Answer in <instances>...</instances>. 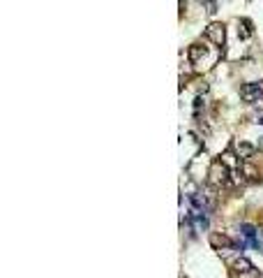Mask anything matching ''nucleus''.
Returning <instances> with one entry per match:
<instances>
[{
	"instance_id": "12",
	"label": "nucleus",
	"mask_w": 263,
	"mask_h": 278,
	"mask_svg": "<svg viewBox=\"0 0 263 278\" xmlns=\"http://www.w3.org/2000/svg\"><path fill=\"white\" fill-rule=\"evenodd\" d=\"M256 151H263V137H258V142H256Z\"/></svg>"
},
{
	"instance_id": "10",
	"label": "nucleus",
	"mask_w": 263,
	"mask_h": 278,
	"mask_svg": "<svg viewBox=\"0 0 263 278\" xmlns=\"http://www.w3.org/2000/svg\"><path fill=\"white\" fill-rule=\"evenodd\" d=\"M240 278H258V269H249V271H243L238 273Z\"/></svg>"
},
{
	"instance_id": "3",
	"label": "nucleus",
	"mask_w": 263,
	"mask_h": 278,
	"mask_svg": "<svg viewBox=\"0 0 263 278\" xmlns=\"http://www.w3.org/2000/svg\"><path fill=\"white\" fill-rule=\"evenodd\" d=\"M206 37H208L213 44L224 46V42H226V28H224V23H210L208 28H206Z\"/></svg>"
},
{
	"instance_id": "4",
	"label": "nucleus",
	"mask_w": 263,
	"mask_h": 278,
	"mask_svg": "<svg viewBox=\"0 0 263 278\" xmlns=\"http://www.w3.org/2000/svg\"><path fill=\"white\" fill-rule=\"evenodd\" d=\"M236 158H238V153H233V151H224L222 156H219V160H222L226 167H231V169H240V165H243V162H238Z\"/></svg>"
},
{
	"instance_id": "7",
	"label": "nucleus",
	"mask_w": 263,
	"mask_h": 278,
	"mask_svg": "<svg viewBox=\"0 0 263 278\" xmlns=\"http://www.w3.org/2000/svg\"><path fill=\"white\" fill-rule=\"evenodd\" d=\"M203 56H206V46L203 44H192L189 46V61L192 63H199Z\"/></svg>"
},
{
	"instance_id": "6",
	"label": "nucleus",
	"mask_w": 263,
	"mask_h": 278,
	"mask_svg": "<svg viewBox=\"0 0 263 278\" xmlns=\"http://www.w3.org/2000/svg\"><path fill=\"white\" fill-rule=\"evenodd\" d=\"M254 151H256V146H252V144H247V142H240L238 146H236V153H238V158H243V160L252 158Z\"/></svg>"
},
{
	"instance_id": "2",
	"label": "nucleus",
	"mask_w": 263,
	"mask_h": 278,
	"mask_svg": "<svg viewBox=\"0 0 263 278\" xmlns=\"http://www.w3.org/2000/svg\"><path fill=\"white\" fill-rule=\"evenodd\" d=\"M240 97H243L245 102H249V105L261 102L263 100V81L261 84H245V86L240 88Z\"/></svg>"
},
{
	"instance_id": "8",
	"label": "nucleus",
	"mask_w": 263,
	"mask_h": 278,
	"mask_svg": "<svg viewBox=\"0 0 263 278\" xmlns=\"http://www.w3.org/2000/svg\"><path fill=\"white\" fill-rule=\"evenodd\" d=\"M233 269H236V273H243V271H249V269H254V264L249 262L247 258H236V260H233Z\"/></svg>"
},
{
	"instance_id": "14",
	"label": "nucleus",
	"mask_w": 263,
	"mask_h": 278,
	"mask_svg": "<svg viewBox=\"0 0 263 278\" xmlns=\"http://www.w3.org/2000/svg\"><path fill=\"white\" fill-rule=\"evenodd\" d=\"M201 3H203V0H201Z\"/></svg>"
},
{
	"instance_id": "13",
	"label": "nucleus",
	"mask_w": 263,
	"mask_h": 278,
	"mask_svg": "<svg viewBox=\"0 0 263 278\" xmlns=\"http://www.w3.org/2000/svg\"><path fill=\"white\" fill-rule=\"evenodd\" d=\"M256 123H261V125H263V116H261V118H258V121H256Z\"/></svg>"
},
{
	"instance_id": "5",
	"label": "nucleus",
	"mask_w": 263,
	"mask_h": 278,
	"mask_svg": "<svg viewBox=\"0 0 263 278\" xmlns=\"http://www.w3.org/2000/svg\"><path fill=\"white\" fill-rule=\"evenodd\" d=\"M210 243H213L217 250H222V248H228V246H233V241L228 237H224V234H210Z\"/></svg>"
},
{
	"instance_id": "11",
	"label": "nucleus",
	"mask_w": 263,
	"mask_h": 278,
	"mask_svg": "<svg viewBox=\"0 0 263 278\" xmlns=\"http://www.w3.org/2000/svg\"><path fill=\"white\" fill-rule=\"evenodd\" d=\"M206 3H208V14H215V12H217V3H215V0H206Z\"/></svg>"
},
{
	"instance_id": "1",
	"label": "nucleus",
	"mask_w": 263,
	"mask_h": 278,
	"mask_svg": "<svg viewBox=\"0 0 263 278\" xmlns=\"http://www.w3.org/2000/svg\"><path fill=\"white\" fill-rule=\"evenodd\" d=\"M231 181V167H226L222 160H215L208 169V183L213 188H219V186H226Z\"/></svg>"
},
{
	"instance_id": "9",
	"label": "nucleus",
	"mask_w": 263,
	"mask_h": 278,
	"mask_svg": "<svg viewBox=\"0 0 263 278\" xmlns=\"http://www.w3.org/2000/svg\"><path fill=\"white\" fill-rule=\"evenodd\" d=\"M240 172H243L247 179H258L256 167H254V165H249V162H243V165H240Z\"/></svg>"
}]
</instances>
